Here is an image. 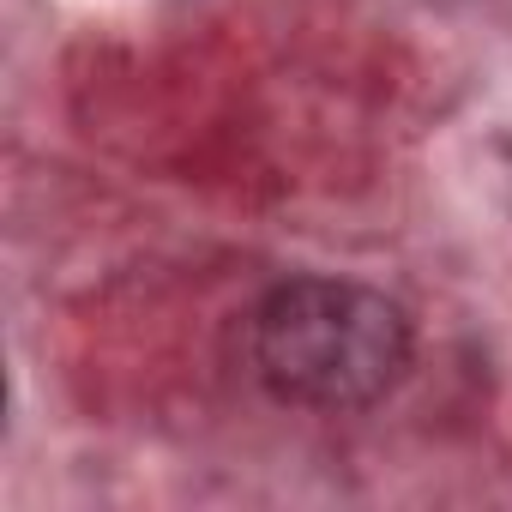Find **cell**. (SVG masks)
<instances>
[{
  "label": "cell",
  "instance_id": "cell-1",
  "mask_svg": "<svg viewBox=\"0 0 512 512\" xmlns=\"http://www.w3.org/2000/svg\"><path fill=\"white\" fill-rule=\"evenodd\" d=\"M410 314L350 278H284L247 314V362L278 404L368 410L410 374Z\"/></svg>",
  "mask_w": 512,
  "mask_h": 512
}]
</instances>
